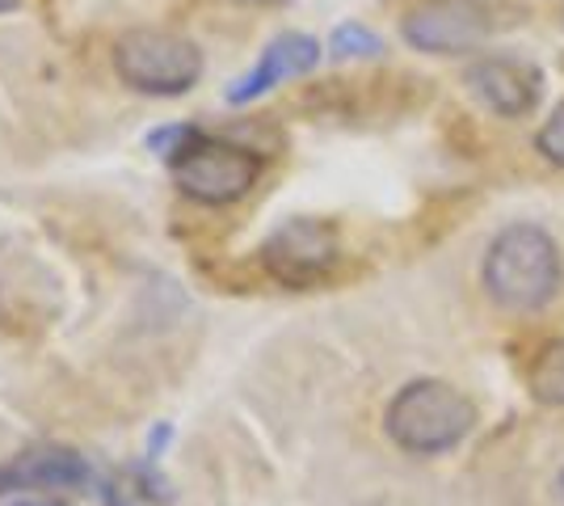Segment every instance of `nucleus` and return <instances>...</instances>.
<instances>
[{
	"mask_svg": "<svg viewBox=\"0 0 564 506\" xmlns=\"http://www.w3.org/2000/svg\"><path fill=\"white\" fill-rule=\"evenodd\" d=\"M480 274L501 309L535 313L561 291V249L535 224H510L494 237Z\"/></svg>",
	"mask_w": 564,
	"mask_h": 506,
	"instance_id": "nucleus-1",
	"label": "nucleus"
},
{
	"mask_svg": "<svg viewBox=\"0 0 564 506\" xmlns=\"http://www.w3.org/2000/svg\"><path fill=\"white\" fill-rule=\"evenodd\" d=\"M471 427H476L471 401L459 388H451L447 380L404 385L388 401V413H383L388 439L404 452H413V456H438V452L459 448Z\"/></svg>",
	"mask_w": 564,
	"mask_h": 506,
	"instance_id": "nucleus-2",
	"label": "nucleus"
},
{
	"mask_svg": "<svg viewBox=\"0 0 564 506\" xmlns=\"http://www.w3.org/2000/svg\"><path fill=\"white\" fill-rule=\"evenodd\" d=\"M115 68L135 94L182 97L203 76V51L173 30H127L115 43Z\"/></svg>",
	"mask_w": 564,
	"mask_h": 506,
	"instance_id": "nucleus-3",
	"label": "nucleus"
},
{
	"mask_svg": "<svg viewBox=\"0 0 564 506\" xmlns=\"http://www.w3.org/2000/svg\"><path fill=\"white\" fill-rule=\"evenodd\" d=\"M173 177L182 194L207 207H228L236 198L258 186L261 177V157L240 144H224V140H194V144L173 157Z\"/></svg>",
	"mask_w": 564,
	"mask_h": 506,
	"instance_id": "nucleus-4",
	"label": "nucleus"
},
{
	"mask_svg": "<svg viewBox=\"0 0 564 506\" xmlns=\"http://www.w3.org/2000/svg\"><path fill=\"white\" fill-rule=\"evenodd\" d=\"M341 241L329 219L295 216L274 228L261 245V266L282 288H312L337 266Z\"/></svg>",
	"mask_w": 564,
	"mask_h": 506,
	"instance_id": "nucleus-5",
	"label": "nucleus"
},
{
	"mask_svg": "<svg viewBox=\"0 0 564 506\" xmlns=\"http://www.w3.org/2000/svg\"><path fill=\"white\" fill-rule=\"evenodd\" d=\"M404 43L430 55H459V51H476L489 39V13L471 0H430L417 4L404 18Z\"/></svg>",
	"mask_w": 564,
	"mask_h": 506,
	"instance_id": "nucleus-6",
	"label": "nucleus"
},
{
	"mask_svg": "<svg viewBox=\"0 0 564 506\" xmlns=\"http://www.w3.org/2000/svg\"><path fill=\"white\" fill-rule=\"evenodd\" d=\"M464 80H468L471 97H476L485 110L501 115V119H522V115H531L543 94L540 68L527 64V60H514V55L476 60Z\"/></svg>",
	"mask_w": 564,
	"mask_h": 506,
	"instance_id": "nucleus-7",
	"label": "nucleus"
},
{
	"mask_svg": "<svg viewBox=\"0 0 564 506\" xmlns=\"http://www.w3.org/2000/svg\"><path fill=\"white\" fill-rule=\"evenodd\" d=\"M321 55H325V51H321V43H316L312 34H282V39H274L270 47L261 51L258 64L228 89V101H232V106H249V101L265 97L274 85H282V80L312 73V68L321 64Z\"/></svg>",
	"mask_w": 564,
	"mask_h": 506,
	"instance_id": "nucleus-8",
	"label": "nucleus"
},
{
	"mask_svg": "<svg viewBox=\"0 0 564 506\" xmlns=\"http://www.w3.org/2000/svg\"><path fill=\"white\" fill-rule=\"evenodd\" d=\"M89 460L68 448H34L0 464V494L13 489H72L89 482Z\"/></svg>",
	"mask_w": 564,
	"mask_h": 506,
	"instance_id": "nucleus-9",
	"label": "nucleus"
},
{
	"mask_svg": "<svg viewBox=\"0 0 564 506\" xmlns=\"http://www.w3.org/2000/svg\"><path fill=\"white\" fill-rule=\"evenodd\" d=\"M527 385L535 392V401L564 410V337L547 342L540 355H535L531 372H527Z\"/></svg>",
	"mask_w": 564,
	"mask_h": 506,
	"instance_id": "nucleus-10",
	"label": "nucleus"
},
{
	"mask_svg": "<svg viewBox=\"0 0 564 506\" xmlns=\"http://www.w3.org/2000/svg\"><path fill=\"white\" fill-rule=\"evenodd\" d=\"M329 55L333 60H376V55H383V39L358 22L337 25L329 39Z\"/></svg>",
	"mask_w": 564,
	"mask_h": 506,
	"instance_id": "nucleus-11",
	"label": "nucleus"
},
{
	"mask_svg": "<svg viewBox=\"0 0 564 506\" xmlns=\"http://www.w3.org/2000/svg\"><path fill=\"white\" fill-rule=\"evenodd\" d=\"M194 140H198L194 127H165V131H152V136H148V148L161 152V157H182Z\"/></svg>",
	"mask_w": 564,
	"mask_h": 506,
	"instance_id": "nucleus-12",
	"label": "nucleus"
},
{
	"mask_svg": "<svg viewBox=\"0 0 564 506\" xmlns=\"http://www.w3.org/2000/svg\"><path fill=\"white\" fill-rule=\"evenodd\" d=\"M540 152L552 165H564V101L552 110V119L540 127Z\"/></svg>",
	"mask_w": 564,
	"mask_h": 506,
	"instance_id": "nucleus-13",
	"label": "nucleus"
},
{
	"mask_svg": "<svg viewBox=\"0 0 564 506\" xmlns=\"http://www.w3.org/2000/svg\"><path fill=\"white\" fill-rule=\"evenodd\" d=\"M232 4H245V9H279L286 0H232Z\"/></svg>",
	"mask_w": 564,
	"mask_h": 506,
	"instance_id": "nucleus-14",
	"label": "nucleus"
},
{
	"mask_svg": "<svg viewBox=\"0 0 564 506\" xmlns=\"http://www.w3.org/2000/svg\"><path fill=\"white\" fill-rule=\"evenodd\" d=\"M22 0H0V13H9V9H18Z\"/></svg>",
	"mask_w": 564,
	"mask_h": 506,
	"instance_id": "nucleus-15",
	"label": "nucleus"
},
{
	"mask_svg": "<svg viewBox=\"0 0 564 506\" xmlns=\"http://www.w3.org/2000/svg\"><path fill=\"white\" fill-rule=\"evenodd\" d=\"M13 506H59V503H13Z\"/></svg>",
	"mask_w": 564,
	"mask_h": 506,
	"instance_id": "nucleus-16",
	"label": "nucleus"
},
{
	"mask_svg": "<svg viewBox=\"0 0 564 506\" xmlns=\"http://www.w3.org/2000/svg\"><path fill=\"white\" fill-rule=\"evenodd\" d=\"M556 489H561V498H564V469H561V477H556Z\"/></svg>",
	"mask_w": 564,
	"mask_h": 506,
	"instance_id": "nucleus-17",
	"label": "nucleus"
}]
</instances>
